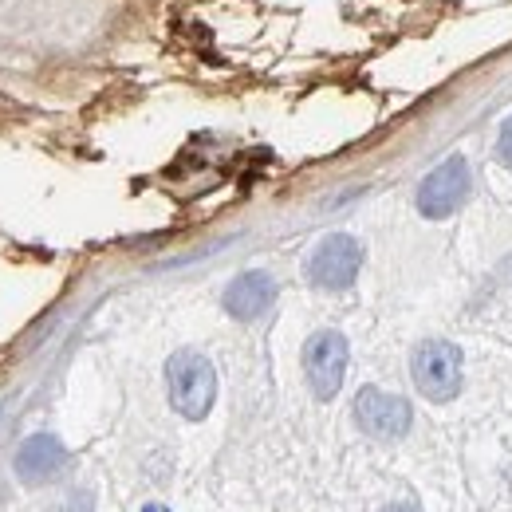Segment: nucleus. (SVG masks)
Returning a JSON list of instances; mask_svg holds the SVG:
<instances>
[{"label":"nucleus","mask_w":512,"mask_h":512,"mask_svg":"<svg viewBox=\"0 0 512 512\" xmlns=\"http://www.w3.org/2000/svg\"><path fill=\"white\" fill-rule=\"evenodd\" d=\"M166 390H170V406L190 418L201 422L217 398V371L205 355L197 351H178L170 363H166Z\"/></svg>","instance_id":"nucleus-1"},{"label":"nucleus","mask_w":512,"mask_h":512,"mask_svg":"<svg viewBox=\"0 0 512 512\" xmlns=\"http://www.w3.org/2000/svg\"><path fill=\"white\" fill-rule=\"evenodd\" d=\"M410 375L430 402H449L461 390V351L446 339H426L414 347Z\"/></svg>","instance_id":"nucleus-2"},{"label":"nucleus","mask_w":512,"mask_h":512,"mask_svg":"<svg viewBox=\"0 0 512 512\" xmlns=\"http://www.w3.org/2000/svg\"><path fill=\"white\" fill-rule=\"evenodd\" d=\"M473 186V174H469V162L461 154H449L442 166H434L422 186H418V213L430 217V221H446L453 217Z\"/></svg>","instance_id":"nucleus-3"},{"label":"nucleus","mask_w":512,"mask_h":512,"mask_svg":"<svg viewBox=\"0 0 512 512\" xmlns=\"http://www.w3.org/2000/svg\"><path fill=\"white\" fill-rule=\"evenodd\" d=\"M363 268V245L351 233H331L308 256V280L323 292H343L359 280Z\"/></svg>","instance_id":"nucleus-4"},{"label":"nucleus","mask_w":512,"mask_h":512,"mask_svg":"<svg viewBox=\"0 0 512 512\" xmlns=\"http://www.w3.org/2000/svg\"><path fill=\"white\" fill-rule=\"evenodd\" d=\"M347 339L339 331H316L308 343H304V375H308V386L316 398H335L339 386H343V375H347Z\"/></svg>","instance_id":"nucleus-5"},{"label":"nucleus","mask_w":512,"mask_h":512,"mask_svg":"<svg viewBox=\"0 0 512 512\" xmlns=\"http://www.w3.org/2000/svg\"><path fill=\"white\" fill-rule=\"evenodd\" d=\"M355 422L367 438L375 442H394L410 430L414 414H410V402L398 398V394H386L379 386H363L359 398H355Z\"/></svg>","instance_id":"nucleus-6"},{"label":"nucleus","mask_w":512,"mask_h":512,"mask_svg":"<svg viewBox=\"0 0 512 512\" xmlns=\"http://www.w3.org/2000/svg\"><path fill=\"white\" fill-rule=\"evenodd\" d=\"M272 300H276V280H272L268 272L253 268V272H241V276L225 288V300H221V304H225V312H229L233 320L253 323L272 308Z\"/></svg>","instance_id":"nucleus-7"},{"label":"nucleus","mask_w":512,"mask_h":512,"mask_svg":"<svg viewBox=\"0 0 512 512\" xmlns=\"http://www.w3.org/2000/svg\"><path fill=\"white\" fill-rule=\"evenodd\" d=\"M67 465V449L52 434H32L24 446L16 449V477L28 485H44L52 477H60Z\"/></svg>","instance_id":"nucleus-8"},{"label":"nucleus","mask_w":512,"mask_h":512,"mask_svg":"<svg viewBox=\"0 0 512 512\" xmlns=\"http://www.w3.org/2000/svg\"><path fill=\"white\" fill-rule=\"evenodd\" d=\"M497 158L512 170V115L501 123V134H497Z\"/></svg>","instance_id":"nucleus-9"},{"label":"nucleus","mask_w":512,"mask_h":512,"mask_svg":"<svg viewBox=\"0 0 512 512\" xmlns=\"http://www.w3.org/2000/svg\"><path fill=\"white\" fill-rule=\"evenodd\" d=\"M383 512H418V505H410V501H394V505H386Z\"/></svg>","instance_id":"nucleus-10"}]
</instances>
